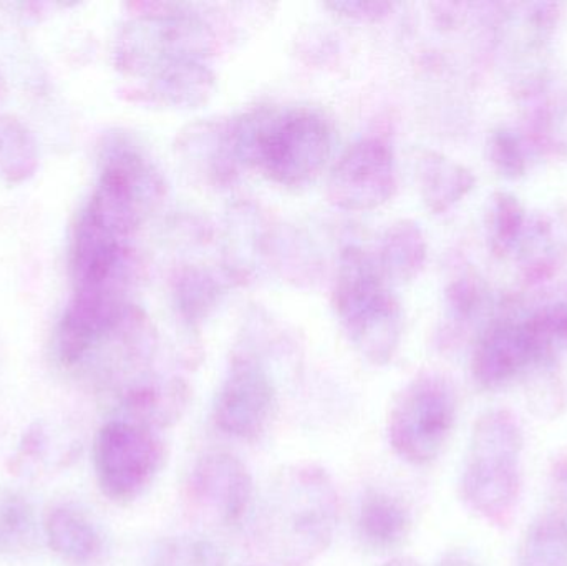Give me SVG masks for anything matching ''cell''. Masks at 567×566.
Returning a JSON list of instances; mask_svg holds the SVG:
<instances>
[{
	"label": "cell",
	"mask_w": 567,
	"mask_h": 566,
	"mask_svg": "<svg viewBox=\"0 0 567 566\" xmlns=\"http://www.w3.org/2000/svg\"><path fill=\"white\" fill-rule=\"evenodd\" d=\"M339 514V494L322 467H286L259 505L256 544L281 566H309L332 544Z\"/></svg>",
	"instance_id": "6da1fadb"
},
{
	"label": "cell",
	"mask_w": 567,
	"mask_h": 566,
	"mask_svg": "<svg viewBox=\"0 0 567 566\" xmlns=\"http://www.w3.org/2000/svg\"><path fill=\"white\" fill-rule=\"evenodd\" d=\"M238 162L248 163L282 186H299L319 175L332 153V132L309 109H259L231 123Z\"/></svg>",
	"instance_id": "7a4b0ae2"
},
{
	"label": "cell",
	"mask_w": 567,
	"mask_h": 566,
	"mask_svg": "<svg viewBox=\"0 0 567 566\" xmlns=\"http://www.w3.org/2000/svg\"><path fill=\"white\" fill-rule=\"evenodd\" d=\"M525 435L509 411H488L476 421L462 478L470 508L496 525L509 524L522 495Z\"/></svg>",
	"instance_id": "3957f363"
},
{
	"label": "cell",
	"mask_w": 567,
	"mask_h": 566,
	"mask_svg": "<svg viewBox=\"0 0 567 566\" xmlns=\"http://www.w3.org/2000/svg\"><path fill=\"white\" fill-rule=\"evenodd\" d=\"M333 306L353 348L372 364H389L402 338L399 302L375 261L355 246L340 256Z\"/></svg>",
	"instance_id": "277c9868"
},
{
	"label": "cell",
	"mask_w": 567,
	"mask_h": 566,
	"mask_svg": "<svg viewBox=\"0 0 567 566\" xmlns=\"http://www.w3.org/2000/svg\"><path fill=\"white\" fill-rule=\"evenodd\" d=\"M215 37L188 13L146 12L123 27L116 42V66L126 75L150 80L178 63L205 62Z\"/></svg>",
	"instance_id": "5b68a950"
},
{
	"label": "cell",
	"mask_w": 567,
	"mask_h": 566,
	"mask_svg": "<svg viewBox=\"0 0 567 566\" xmlns=\"http://www.w3.org/2000/svg\"><path fill=\"white\" fill-rule=\"evenodd\" d=\"M455 422L452 384L440 375H419L393 402L386 429L390 445L409 464H432L445 449Z\"/></svg>",
	"instance_id": "8992f818"
},
{
	"label": "cell",
	"mask_w": 567,
	"mask_h": 566,
	"mask_svg": "<svg viewBox=\"0 0 567 566\" xmlns=\"http://www.w3.org/2000/svg\"><path fill=\"white\" fill-rule=\"evenodd\" d=\"M165 442L155 429L126 419L106 422L95 439L93 464L100 488L116 504H132L158 477Z\"/></svg>",
	"instance_id": "52a82bcc"
},
{
	"label": "cell",
	"mask_w": 567,
	"mask_h": 566,
	"mask_svg": "<svg viewBox=\"0 0 567 566\" xmlns=\"http://www.w3.org/2000/svg\"><path fill=\"white\" fill-rule=\"evenodd\" d=\"M278 391L265 366L249 356L233 359L216 395V428L241 441L261 439L275 419Z\"/></svg>",
	"instance_id": "ba28073f"
},
{
	"label": "cell",
	"mask_w": 567,
	"mask_h": 566,
	"mask_svg": "<svg viewBox=\"0 0 567 566\" xmlns=\"http://www.w3.org/2000/svg\"><path fill=\"white\" fill-rule=\"evenodd\" d=\"M396 192L395 158L382 138L353 143L333 166L327 183L330 203L343 212H372Z\"/></svg>",
	"instance_id": "9c48e42d"
},
{
	"label": "cell",
	"mask_w": 567,
	"mask_h": 566,
	"mask_svg": "<svg viewBox=\"0 0 567 566\" xmlns=\"http://www.w3.org/2000/svg\"><path fill=\"white\" fill-rule=\"evenodd\" d=\"M186 498L193 511L229 527L248 514L255 498V482L251 472L236 455L209 452L193 467Z\"/></svg>",
	"instance_id": "30bf717a"
},
{
	"label": "cell",
	"mask_w": 567,
	"mask_h": 566,
	"mask_svg": "<svg viewBox=\"0 0 567 566\" xmlns=\"http://www.w3.org/2000/svg\"><path fill=\"white\" fill-rule=\"evenodd\" d=\"M189 388L182 379H140L123 391L120 409L122 419L159 429L175 425L185 415Z\"/></svg>",
	"instance_id": "8fae6325"
},
{
	"label": "cell",
	"mask_w": 567,
	"mask_h": 566,
	"mask_svg": "<svg viewBox=\"0 0 567 566\" xmlns=\"http://www.w3.org/2000/svg\"><path fill=\"white\" fill-rule=\"evenodd\" d=\"M406 502L383 491H369L360 502L357 528L367 547L386 552L399 547L412 532Z\"/></svg>",
	"instance_id": "7c38bea8"
},
{
	"label": "cell",
	"mask_w": 567,
	"mask_h": 566,
	"mask_svg": "<svg viewBox=\"0 0 567 566\" xmlns=\"http://www.w3.org/2000/svg\"><path fill=\"white\" fill-rule=\"evenodd\" d=\"M542 352V342L526 332L489 336L475 356V378L486 388H496L518 374Z\"/></svg>",
	"instance_id": "4fadbf2b"
},
{
	"label": "cell",
	"mask_w": 567,
	"mask_h": 566,
	"mask_svg": "<svg viewBox=\"0 0 567 566\" xmlns=\"http://www.w3.org/2000/svg\"><path fill=\"white\" fill-rule=\"evenodd\" d=\"M45 535L50 548L73 565L92 564L103 552L99 528L75 508H53L45 521Z\"/></svg>",
	"instance_id": "5bb4252c"
},
{
	"label": "cell",
	"mask_w": 567,
	"mask_h": 566,
	"mask_svg": "<svg viewBox=\"0 0 567 566\" xmlns=\"http://www.w3.org/2000/svg\"><path fill=\"white\" fill-rule=\"evenodd\" d=\"M215 90V75L205 62H185L146 80L152 102L175 109H195L208 102Z\"/></svg>",
	"instance_id": "9a60e30c"
},
{
	"label": "cell",
	"mask_w": 567,
	"mask_h": 566,
	"mask_svg": "<svg viewBox=\"0 0 567 566\" xmlns=\"http://www.w3.org/2000/svg\"><path fill=\"white\" fill-rule=\"evenodd\" d=\"M425 259L422 233L413 223L400 222L389 226L380 243L377 268L385 281L403 282L412 279Z\"/></svg>",
	"instance_id": "2e32d148"
},
{
	"label": "cell",
	"mask_w": 567,
	"mask_h": 566,
	"mask_svg": "<svg viewBox=\"0 0 567 566\" xmlns=\"http://www.w3.org/2000/svg\"><path fill=\"white\" fill-rule=\"evenodd\" d=\"M518 566H567V512H543L526 531Z\"/></svg>",
	"instance_id": "e0dca14e"
},
{
	"label": "cell",
	"mask_w": 567,
	"mask_h": 566,
	"mask_svg": "<svg viewBox=\"0 0 567 566\" xmlns=\"http://www.w3.org/2000/svg\"><path fill=\"white\" fill-rule=\"evenodd\" d=\"M37 544L32 505L19 492L0 488V555L25 554Z\"/></svg>",
	"instance_id": "ac0fdd59"
},
{
	"label": "cell",
	"mask_w": 567,
	"mask_h": 566,
	"mask_svg": "<svg viewBox=\"0 0 567 566\" xmlns=\"http://www.w3.org/2000/svg\"><path fill=\"white\" fill-rule=\"evenodd\" d=\"M37 165L35 140L29 130L19 120L0 115V176L9 183L25 182Z\"/></svg>",
	"instance_id": "d6986e66"
},
{
	"label": "cell",
	"mask_w": 567,
	"mask_h": 566,
	"mask_svg": "<svg viewBox=\"0 0 567 566\" xmlns=\"http://www.w3.org/2000/svg\"><path fill=\"white\" fill-rule=\"evenodd\" d=\"M150 566H226V557L208 538L175 537L156 545Z\"/></svg>",
	"instance_id": "ffe728a7"
},
{
	"label": "cell",
	"mask_w": 567,
	"mask_h": 566,
	"mask_svg": "<svg viewBox=\"0 0 567 566\" xmlns=\"http://www.w3.org/2000/svg\"><path fill=\"white\" fill-rule=\"evenodd\" d=\"M218 286L203 272H186L178 286V301L183 315L188 319H199L215 305Z\"/></svg>",
	"instance_id": "44dd1931"
},
{
	"label": "cell",
	"mask_w": 567,
	"mask_h": 566,
	"mask_svg": "<svg viewBox=\"0 0 567 566\" xmlns=\"http://www.w3.org/2000/svg\"><path fill=\"white\" fill-rule=\"evenodd\" d=\"M329 9L339 12L340 16L352 17L359 20H379L386 17L392 10V3L389 2H362V0H350V2L329 3Z\"/></svg>",
	"instance_id": "7402d4cb"
},
{
	"label": "cell",
	"mask_w": 567,
	"mask_h": 566,
	"mask_svg": "<svg viewBox=\"0 0 567 566\" xmlns=\"http://www.w3.org/2000/svg\"><path fill=\"white\" fill-rule=\"evenodd\" d=\"M436 566H480L478 562L472 557V555L466 554V552L462 550H453L449 552V554L443 555L442 560L439 562Z\"/></svg>",
	"instance_id": "603a6c76"
},
{
	"label": "cell",
	"mask_w": 567,
	"mask_h": 566,
	"mask_svg": "<svg viewBox=\"0 0 567 566\" xmlns=\"http://www.w3.org/2000/svg\"><path fill=\"white\" fill-rule=\"evenodd\" d=\"M383 566H422V565H420L419 562L412 560V558L399 557V558H393V560H390L389 564H385Z\"/></svg>",
	"instance_id": "cb8c5ba5"
},
{
	"label": "cell",
	"mask_w": 567,
	"mask_h": 566,
	"mask_svg": "<svg viewBox=\"0 0 567 566\" xmlns=\"http://www.w3.org/2000/svg\"><path fill=\"white\" fill-rule=\"evenodd\" d=\"M249 566H261V565H249Z\"/></svg>",
	"instance_id": "d4e9b609"
}]
</instances>
